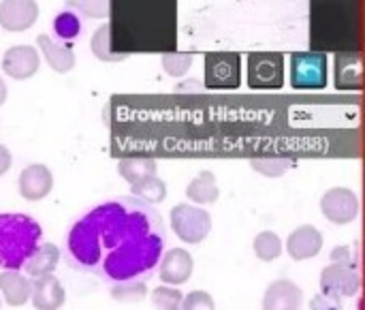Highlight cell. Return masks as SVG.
Returning a JSON list of instances; mask_svg holds the SVG:
<instances>
[{
    "mask_svg": "<svg viewBox=\"0 0 365 310\" xmlns=\"http://www.w3.org/2000/svg\"><path fill=\"white\" fill-rule=\"evenodd\" d=\"M291 167H293V161L289 159H252V169L267 178H280Z\"/></svg>",
    "mask_w": 365,
    "mask_h": 310,
    "instance_id": "29",
    "label": "cell"
},
{
    "mask_svg": "<svg viewBox=\"0 0 365 310\" xmlns=\"http://www.w3.org/2000/svg\"><path fill=\"white\" fill-rule=\"evenodd\" d=\"M158 274H160V281L167 287H180V285L188 283V279L192 276V257H190V253L184 251V249L167 251L160 257Z\"/></svg>",
    "mask_w": 365,
    "mask_h": 310,
    "instance_id": "10",
    "label": "cell"
},
{
    "mask_svg": "<svg viewBox=\"0 0 365 310\" xmlns=\"http://www.w3.org/2000/svg\"><path fill=\"white\" fill-rule=\"evenodd\" d=\"M321 249H323V236L312 225H304V227L295 229L287 242V251H289L291 259H295V261L312 259L321 253Z\"/></svg>",
    "mask_w": 365,
    "mask_h": 310,
    "instance_id": "16",
    "label": "cell"
},
{
    "mask_svg": "<svg viewBox=\"0 0 365 310\" xmlns=\"http://www.w3.org/2000/svg\"><path fill=\"white\" fill-rule=\"evenodd\" d=\"M19 195L28 201H38L49 195L53 186V176L45 165H30L19 174L17 180Z\"/></svg>",
    "mask_w": 365,
    "mask_h": 310,
    "instance_id": "15",
    "label": "cell"
},
{
    "mask_svg": "<svg viewBox=\"0 0 365 310\" xmlns=\"http://www.w3.org/2000/svg\"><path fill=\"white\" fill-rule=\"evenodd\" d=\"M184 88H195V90H201V84H199V81H188L186 86H175V92H182Z\"/></svg>",
    "mask_w": 365,
    "mask_h": 310,
    "instance_id": "35",
    "label": "cell"
},
{
    "mask_svg": "<svg viewBox=\"0 0 365 310\" xmlns=\"http://www.w3.org/2000/svg\"><path fill=\"white\" fill-rule=\"evenodd\" d=\"M36 43H38V47H41L47 64L56 73H68L75 66V56H73V51H71L68 45L58 43V41H51L47 34H38L36 36Z\"/></svg>",
    "mask_w": 365,
    "mask_h": 310,
    "instance_id": "18",
    "label": "cell"
},
{
    "mask_svg": "<svg viewBox=\"0 0 365 310\" xmlns=\"http://www.w3.org/2000/svg\"><path fill=\"white\" fill-rule=\"evenodd\" d=\"M255 253L261 261H276L282 255V242L274 231H263L255 238Z\"/></svg>",
    "mask_w": 365,
    "mask_h": 310,
    "instance_id": "27",
    "label": "cell"
},
{
    "mask_svg": "<svg viewBox=\"0 0 365 310\" xmlns=\"http://www.w3.org/2000/svg\"><path fill=\"white\" fill-rule=\"evenodd\" d=\"M321 210L327 221H331L336 225H349L359 214V199L351 189L336 186L323 195Z\"/></svg>",
    "mask_w": 365,
    "mask_h": 310,
    "instance_id": "9",
    "label": "cell"
},
{
    "mask_svg": "<svg viewBox=\"0 0 365 310\" xmlns=\"http://www.w3.org/2000/svg\"><path fill=\"white\" fill-rule=\"evenodd\" d=\"M171 227L186 244H201L212 231V219L207 210L190 204H178L171 210Z\"/></svg>",
    "mask_w": 365,
    "mask_h": 310,
    "instance_id": "5",
    "label": "cell"
},
{
    "mask_svg": "<svg viewBox=\"0 0 365 310\" xmlns=\"http://www.w3.org/2000/svg\"><path fill=\"white\" fill-rule=\"evenodd\" d=\"M0 294L9 306H24L30 300V279L19 272L2 270L0 272Z\"/></svg>",
    "mask_w": 365,
    "mask_h": 310,
    "instance_id": "19",
    "label": "cell"
},
{
    "mask_svg": "<svg viewBox=\"0 0 365 310\" xmlns=\"http://www.w3.org/2000/svg\"><path fill=\"white\" fill-rule=\"evenodd\" d=\"M180 310H216V304L207 291H190L188 296H184Z\"/></svg>",
    "mask_w": 365,
    "mask_h": 310,
    "instance_id": "31",
    "label": "cell"
},
{
    "mask_svg": "<svg viewBox=\"0 0 365 310\" xmlns=\"http://www.w3.org/2000/svg\"><path fill=\"white\" fill-rule=\"evenodd\" d=\"M6 90H9V88H6V84L2 81V77H0V105L6 101Z\"/></svg>",
    "mask_w": 365,
    "mask_h": 310,
    "instance_id": "36",
    "label": "cell"
},
{
    "mask_svg": "<svg viewBox=\"0 0 365 310\" xmlns=\"http://www.w3.org/2000/svg\"><path fill=\"white\" fill-rule=\"evenodd\" d=\"M113 32H111V24H103L96 32H94V36H92V43H90V47H92V54L98 58V60H103V62H120V60H124V56H120V54H115L113 51Z\"/></svg>",
    "mask_w": 365,
    "mask_h": 310,
    "instance_id": "23",
    "label": "cell"
},
{
    "mask_svg": "<svg viewBox=\"0 0 365 310\" xmlns=\"http://www.w3.org/2000/svg\"><path fill=\"white\" fill-rule=\"evenodd\" d=\"M186 195L192 204L205 206V204H214L220 195L218 184H216V176L212 171H203L199 174L186 189Z\"/></svg>",
    "mask_w": 365,
    "mask_h": 310,
    "instance_id": "21",
    "label": "cell"
},
{
    "mask_svg": "<svg viewBox=\"0 0 365 310\" xmlns=\"http://www.w3.org/2000/svg\"><path fill=\"white\" fill-rule=\"evenodd\" d=\"M310 310H342V302L340 300H334V298H327V296H314L312 302H310Z\"/></svg>",
    "mask_w": 365,
    "mask_h": 310,
    "instance_id": "33",
    "label": "cell"
},
{
    "mask_svg": "<svg viewBox=\"0 0 365 310\" xmlns=\"http://www.w3.org/2000/svg\"><path fill=\"white\" fill-rule=\"evenodd\" d=\"M38 4L32 0H6L0 2V26L11 32H21L34 26Z\"/></svg>",
    "mask_w": 365,
    "mask_h": 310,
    "instance_id": "12",
    "label": "cell"
},
{
    "mask_svg": "<svg viewBox=\"0 0 365 310\" xmlns=\"http://www.w3.org/2000/svg\"><path fill=\"white\" fill-rule=\"evenodd\" d=\"M58 261H60V251L56 249V244L45 242V244H38L34 253L28 257V261L24 264V272L26 276H32V279L49 276L58 268Z\"/></svg>",
    "mask_w": 365,
    "mask_h": 310,
    "instance_id": "17",
    "label": "cell"
},
{
    "mask_svg": "<svg viewBox=\"0 0 365 310\" xmlns=\"http://www.w3.org/2000/svg\"><path fill=\"white\" fill-rule=\"evenodd\" d=\"M71 9L83 13V15H92V17H103L111 11L109 2H68Z\"/></svg>",
    "mask_w": 365,
    "mask_h": 310,
    "instance_id": "32",
    "label": "cell"
},
{
    "mask_svg": "<svg viewBox=\"0 0 365 310\" xmlns=\"http://www.w3.org/2000/svg\"><path fill=\"white\" fill-rule=\"evenodd\" d=\"M304 291L287 279L274 281L265 296H263V310H302Z\"/></svg>",
    "mask_w": 365,
    "mask_h": 310,
    "instance_id": "13",
    "label": "cell"
},
{
    "mask_svg": "<svg viewBox=\"0 0 365 310\" xmlns=\"http://www.w3.org/2000/svg\"><path fill=\"white\" fill-rule=\"evenodd\" d=\"M130 193H133L135 199L154 206V204H160L167 197V184L158 176H152V178H145V180L133 184Z\"/></svg>",
    "mask_w": 365,
    "mask_h": 310,
    "instance_id": "24",
    "label": "cell"
},
{
    "mask_svg": "<svg viewBox=\"0 0 365 310\" xmlns=\"http://www.w3.org/2000/svg\"><path fill=\"white\" fill-rule=\"evenodd\" d=\"M38 51L30 45L9 47L2 56V71L13 79H28L38 71Z\"/></svg>",
    "mask_w": 365,
    "mask_h": 310,
    "instance_id": "11",
    "label": "cell"
},
{
    "mask_svg": "<svg viewBox=\"0 0 365 310\" xmlns=\"http://www.w3.org/2000/svg\"><path fill=\"white\" fill-rule=\"evenodd\" d=\"M145 296H148L145 281H126V283H115L111 287V298L115 302L135 304V302H141Z\"/></svg>",
    "mask_w": 365,
    "mask_h": 310,
    "instance_id": "26",
    "label": "cell"
},
{
    "mask_svg": "<svg viewBox=\"0 0 365 310\" xmlns=\"http://www.w3.org/2000/svg\"><path fill=\"white\" fill-rule=\"evenodd\" d=\"M336 86L340 90H351L361 86V62L357 56L340 54L336 60Z\"/></svg>",
    "mask_w": 365,
    "mask_h": 310,
    "instance_id": "22",
    "label": "cell"
},
{
    "mask_svg": "<svg viewBox=\"0 0 365 310\" xmlns=\"http://www.w3.org/2000/svg\"><path fill=\"white\" fill-rule=\"evenodd\" d=\"M184 294L178 287H158L152 291V304L156 310H180L182 309Z\"/></svg>",
    "mask_w": 365,
    "mask_h": 310,
    "instance_id": "28",
    "label": "cell"
},
{
    "mask_svg": "<svg viewBox=\"0 0 365 310\" xmlns=\"http://www.w3.org/2000/svg\"><path fill=\"white\" fill-rule=\"evenodd\" d=\"M284 84V58L280 54L248 56V86L255 90H276Z\"/></svg>",
    "mask_w": 365,
    "mask_h": 310,
    "instance_id": "7",
    "label": "cell"
},
{
    "mask_svg": "<svg viewBox=\"0 0 365 310\" xmlns=\"http://www.w3.org/2000/svg\"><path fill=\"white\" fill-rule=\"evenodd\" d=\"M329 81L327 56L321 51H299L291 56V86L295 90H321Z\"/></svg>",
    "mask_w": 365,
    "mask_h": 310,
    "instance_id": "4",
    "label": "cell"
},
{
    "mask_svg": "<svg viewBox=\"0 0 365 310\" xmlns=\"http://www.w3.org/2000/svg\"><path fill=\"white\" fill-rule=\"evenodd\" d=\"M118 171L133 186V184H137V182H141L145 178L156 176V161L148 159V156H128V159L120 161Z\"/></svg>",
    "mask_w": 365,
    "mask_h": 310,
    "instance_id": "20",
    "label": "cell"
},
{
    "mask_svg": "<svg viewBox=\"0 0 365 310\" xmlns=\"http://www.w3.org/2000/svg\"><path fill=\"white\" fill-rule=\"evenodd\" d=\"M53 32H56V36L60 41H64V45H68V43H73L79 36V32H81V19L71 9H66V11H62V13H58L53 17Z\"/></svg>",
    "mask_w": 365,
    "mask_h": 310,
    "instance_id": "25",
    "label": "cell"
},
{
    "mask_svg": "<svg viewBox=\"0 0 365 310\" xmlns=\"http://www.w3.org/2000/svg\"><path fill=\"white\" fill-rule=\"evenodd\" d=\"M41 225L26 214H0V268L19 272L41 244Z\"/></svg>",
    "mask_w": 365,
    "mask_h": 310,
    "instance_id": "3",
    "label": "cell"
},
{
    "mask_svg": "<svg viewBox=\"0 0 365 310\" xmlns=\"http://www.w3.org/2000/svg\"><path fill=\"white\" fill-rule=\"evenodd\" d=\"M167 244V231L152 234L133 242L118 246L107 253L94 274H98L107 283H126V281H145L150 279L163 257Z\"/></svg>",
    "mask_w": 365,
    "mask_h": 310,
    "instance_id": "2",
    "label": "cell"
},
{
    "mask_svg": "<svg viewBox=\"0 0 365 310\" xmlns=\"http://www.w3.org/2000/svg\"><path fill=\"white\" fill-rule=\"evenodd\" d=\"M192 64V56L190 54H184V51H178V54H165L163 56V69L167 71V75L171 77H182L188 73Z\"/></svg>",
    "mask_w": 365,
    "mask_h": 310,
    "instance_id": "30",
    "label": "cell"
},
{
    "mask_svg": "<svg viewBox=\"0 0 365 310\" xmlns=\"http://www.w3.org/2000/svg\"><path fill=\"white\" fill-rule=\"evenodd\" d=\"M359 285H361V279L355 266L331 264L321 274V294L340 302L344 298H353L359 291Z\"/></svg>",
    "mask_w": 365,
    "mask_h": 310,
    "instance_id": "8",
    "label": "cell"
},
{
    "mask_svg": "<svg viewBox=\"0 0 365 310\" xmlns=\"http://www.w3.org/2000/svg\"><path fill=\"white\" fill-rule=\"evenodd\" d=\"M242 84L240 54L216 51L205 56V88H237Z\"/></svg>",
    "mask_w": 365,
    "mask_h": 310,
    "instance_id": "6",
    "label": "cell"
},
{
    "mask_svg": "<svg viewBox=\"0 0 365 310\" xmlns=\"http://www.w3.org/2000/svg\"><path fill=\"white\" fill-rule=\"evenodd\" d=\"M11 165H13V156H11V152H9V148L0 146V176L6 174V171L11 169Z\"/></svg>",
    "mask_w": 365,
    "mask_h": 310,
    "instance_id": "34",
    "label": "cell"
},
{
    "mask_svg": "<svg viewBox=\"0 0 365 310\" xmlns=\"http://www.w3.org/2000/svg\"><path fill=\"white\" fill-rule=\"evenodd\" d=\"M167 231L154 206L130 197L109 199L79 216L64 244V259L71 268L94 272L101 259L118 246Z\"/></svg>",
    "mask_w": 365,
    "mask_h": 310,
    "instance_id": "1",
    "label": "cell"
},
{
    "mask_svg": "<svg viewBox=\"0 0 365 310\" xmlns=\"http://www.w3.org/2000/svg\"><path fill=\"white\" fill-rule=\"evenodd\" d=\"M30 300L36 310H58L64 304L66 294L62 283L53 274H49L30 281Z\"/></svg>",
    "mask_w": 365,
    "mask_h": 310,
    "instance_id": "14",
    "label": "cell"
}]
</instances>
